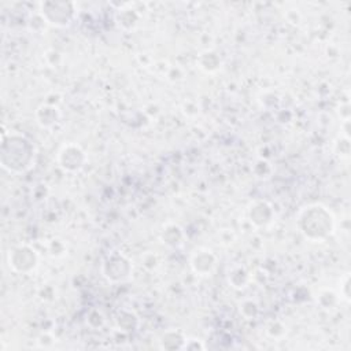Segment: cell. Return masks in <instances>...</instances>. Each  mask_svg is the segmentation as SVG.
I'll list each match as a JSON object with an SVG mask.
<instances>
[{
	"label": "cell",
	"mask_w": 351,
	"mask_h": 351,
	"mask_svg": "<svg viewBox=\"0 0 351 351\" xmlns=\"http://www.w3.org/2000/svg\"><path fill=\"white\" fill-rule=\"evenodd\" d=\"M298 222L306 237L313 240H321L332 232L333 218L325 207L319 204H313L300 210Z\"/></svg>",
	"instance_id": "6da1fadb"
},
{
	"label": "cell",
	"mask_w": 351,
	"mask_h": 351,
	"mask_svg": "<svg viewBox=\"0 0 351 351\" xmlns=\"http://www.w3.org/2000/svg\"><path fill=\"white\" fill-rule=\"evenodd\" d=\"M27 148H32V144L23 136L10 134L8 138L3 136V167L8 171H25L26 169H29L33 156L19 154L21 151H25Z\"/></svg>",
	"instance_id": "7a4b0ae2"
},
{
	"label": "cell",
	"mask_w": 351,
	"mask_h": 351,
	"mask_svg": "<svg viewBox=\"0 0 351 351\" xmlns=\"http://www.w3.org/2000/svg\"><path fill=\"white\" fill-rule=\"evenodd\" d=\"M40 5H41L43 16L49 23H53L58 26L69 25L74 14L73 4L70 3H41Z\"/></svg>",
	"instance_id": "3957f363"
},
{
	"label": "cell",
	"mask_w": 351,
	"mask_h": 351,
	"mask_svg": "<svg viewBox=\"0 0 351 351\" xmlns=\"http://www.w3.org/2000/svg\"><path fill=\"white\" fill-rule=\"evenodd\" d=\"M10 267L19 273H29L37 265V255L34 250L29 248L27 245H19L10 251L8 254Z\"/></svg>",
	"instance_id": "277c9868"
},
{
	"label": "cell",
	"mask_w": 351,
	"mask_h": 351,
	"mask_svg": "<svg viewBox=\"0 0 351 351\" xmlns=\"http://www.w3.org/2000/svg\"><path fill=\"white\" fill-rule=\"evenodd\" d=\"M59 162L66 170H78L84 166L85 155L78 145L69 144L59 152Z\"/></svg>",
	"instance_id": "5b68a950"
},
{
	"label": "cell",
	"mask_w": 351,
	"mask_h": 351,
	"mask_svg": "<svg viewBox=\"0 0 351 351\" xmlns=\"http://www.w3.org/2000/svg\"><path fill=\"white\" fill-rule=\"evenodd\" d=\"M110 262L111 263H106V265H108V270L104 271L110 280H122L129 276L130 265L123 256L111 258Z\"/></svg>",
	"instance_id": "8992f818"
},
{
	"label": "cell",
	"mask_w": 351,
	"mask_h": 351,
	"mask_svg": "<svg viewBox=\"0 0 351 351\" xmlns=\"http://www.w3.org/2000/svg\"><path fill=\"white\" fill-rule=\"evenodd\" d=\"M214 265H215V259L210 254V251H204V254H202V252L196 254L192 261V266L195 267V270L202 274L210 273L211 269L214 267Z\"/></svg>",
	"instance_id": "52a82bcc"
}]
</instances>
